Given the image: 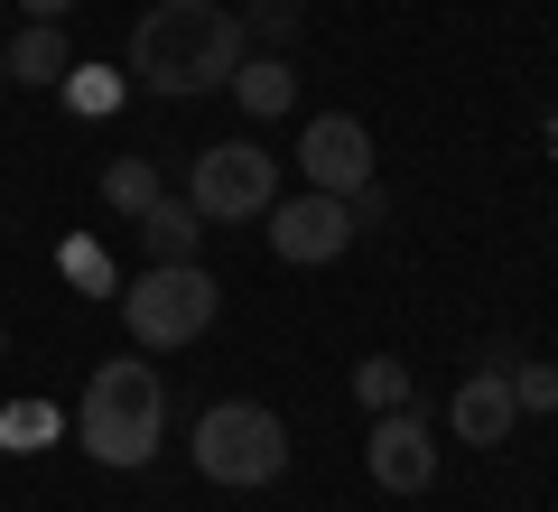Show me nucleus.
Masks as SVG:
<instances>
[{
  "label": "nucleus",
  "mask_w": 558,
  "mask_h": 512,
  "mask_svg": "<svg viewBox=\"0 0 558 512\" xmlns=\"http://www.w3.org/2000/svg\"><path fill=\"white\" fill-rule=\"evenodd\" d=\"M233 66H242V20L223 0H159V10L131 28V75L149 84V94H168V103L233 84Z\"/></svg>",
  "instance_id": "f257e3e1"
},
{
  "label": "nucleus",
  "mask_w": 558,
  "mask_h": 512,
  "mask_svg": "<svg viewBox=\"0 0 558 512\" xmlns=\"http://www.w3.org/2000/svg\"><path fill=\"white\" fill-rule=\"evenodd\" d=\"M159 438H168V392H159V373L140 355H112V364H94V392H84V448H94V466H149L159 456Z\"/></svg>",
  "instance_id": "f03ea898"
},
{
  "label": "nucleus",
  "mask_w": 558,
  "mask_h": 512,
  "mask_svg": "<svg viewBox=\"0 0 558 512\" xmlns=\"http://www.w3.org/2000/svg\"><path fill=\"white\" fill-rule=\"evenodd\" d=\"M223 289L205 261H149V271L121 289V326H131V345H149V355H178V345H196L205 326H215Z\"/></svg>",
  "instance_id": "7ed1b4c3"
},
{
  "label": "nucleus",
  "mask_w": 558,
  "mask_h": 512,
  "mask_svg": "<svg viewBox=\"0 0 558 512\" xmlns=\"http://www.w3.org/2000/svg\"><path fill=\"white\" fill-rule=\"evenodd\" d=\"M196 475L205 485H279L289 475V429H279V410H260V401H215V410L196 419Z\"/></svg>",
  "instance_id": "20e7f679"
},
{
  "label": "nucleus",
  "mask_w": 558,
  "mask_h": 512,
  "mask_svg": "<svg viewBox=\"0 0 558 512\" xmlns=\"http://www.w3.org/2000/svg\"><path fill=\"white\" fill-rule=\"evenodd\" d=\"M270 197H279V158L260 150V140H215V150H196L186 205H196L205 224H252V215H270Z\"/></svg>",
  "instance_id": "39448f33"
},
{
  "label": "nucleus",
  "mask_w": 558,
  "mask_h": 512,
  "mask_svg": "<svg viewBox=\"0 0 558 512\" xmlns=\"http://www.w3.org/2000/svg\"><path fill=\"white\" fill-rule=\"evenodd\" d=\"M270 252L279 261H299V271H317V261H344V242L363 234L354 224V205L344 197H326V187H307V197H270Z\"/></svg>",
  "instance_id": "423d86ee"
},
{
  "label": "nucleus",
  "mask_w": 558,
  "mask_h": 512,
  "mask_svg": "<svg viewBox=\"0 0 558 512\" xmlns=\"http://www.w3.org/2000/svg\"><path fill=\"white\" fill-rule=\"evenodd\" d=\"M299 168L326 197H354V187H373V131H363L354 112H317L299 131Z\"/></svg>",
  "instance_id": "0eeeda50"
},
{
  "label": "nucleus",
  "mask_w": 558,
  "mask_h": 512,
  "mask_svg": "<svg viewBox=\"0 0 558 512\" xmlns=\"http://www.w3.org/2000/svg\"><path fill=\"white\" fill-rule=\"evenodd\" d=\"M363 466H373L381 493H428V485H438V438L418 429L410 410H373V448H363Z\"/></svg>",
  "instance_id": "6e6552de"
},
{
  "label": "nucleus",
  "mask_w": 558,
  "mask_h": 512,
  "mask_svg": "<svg viewBox=\"0 0 558 512\" xmlns=\"http://www.w3.org/2000/svg\"><path fill=\"white\" fill-rule=\"evenodd\" d=\"M512 373H465L457 382V401H447V429L465 438V448H502L512 438Z\"/></svg>",
  "instance_id": "1a4fd4ad"
},
{
  "label": "nucleus",
  "mask_w": 558,
  "mask_h": 512,
  "mask_svg": "<svg viewBox=\"0 0 558 512\" xmlns=\"http://www.w3.org/2000/svg\"><path fill=\"white\" fill-rule=\"evenodd\" d=\"M0 57H10V75H20V84H65V75H75V47H65V20H28L20 38L0 47Z\"/></svg>",
  "instance_id": "9d476101"
},
{
  "label": "nucleus",
  "mask_w": 558,
  "mask_h": 512,
  "mask_svg": "<svg viewBox=\"0 0 558 512\" xmlns=\"http://www.w3.org/2000/svg\"><path fill=\"white\" fill-rule=\"evenodd\" d=\"M233 94L252 121H279V112H299V66L289 57H242L233 66Z\"/></svg>",
  "instance_id": "9b49d317"
},
{
  "label": "nucleus",
  "mask_w": 558,
  "mask_h": 512,
  "mask_svg": "<svg viewBox=\"0 0 558 512\" xmlns=\"http://www.w3.org/2000/svg\"><path fill=\"white\" fill-rule=\"evenodd\" d=\"M140 242H149V261H196V242H205V215L186 197H159L149 215H140Z\"/></svg>",
  "instance_id": "f8f14e48"
},
{
  "label": "nucleus",
  "mask_w": 558,
  "mask_h": 512,
  "mask_svg": "<svg viewBox=\"0 0 558 512\" xmlns=\"http://www.w3.org/2000/svg\"><path fill=\"white\" fill-rule=\"evenodd\" d=\"M159 197H168V178L149 168V158H112V168H102V205H112V215H131V224H140Z\"/></svg>",
  "instance_id": "ddd939ff"
},
{
  "label": "nucleus",
  "mask_w": 558,
  "mask_h": 512,
  "mask_svg": "<svg viewBox=\"0 0 558 512\" xmlns=\"http://www.w3.org/2000/svg\"><path fill=\"white\" fill-rule=\"evenodd\" d=\"M354 392H363V410H410V373H400L391 355L354 364Z\"/></svg>",
  "instance_id": "4468645a"
},
{
  "label": "nucleus",
  "mask_w": 558,
  "mask_h": 512,
  "mask_svg": "<svg viewBox=\"0 0 558 512\" xmlns=\"http://www.w3.org/2000/svg\"><path fill=\"white\" fill-rule=\"evenodd\" d=\"M512 410H558V364H512Z\"/></svg>",
  "instance_id": "2eb2a0df"
},
{
  "label": "nucleus",
  "mask_w": 558,
  "mask_h": 512,
  "mask_svg": "<svg viewBox=\"0 0 558 512\" xmlns=\"http://www.w3.org/2000/svg\"><path fill=\"white\" fill-rule=\"evenodd\" d=\"M65 94H75L84 112H112V75H102V66H75V75H65Z\"/></svg>",
  "instance_id": "dca6fc26"
},
{
  "label": "nucleus",
  "mask_w": 558,
  "mask_h": 512,
  "mask_svg": "<svg viewBox=\"0 0 558 512\" xmlns=\"http://www.w3.org/2000/svg\"><path fill=\"white\" fill-rule=\"evenodd\" d=\"M252 28L260 38H299V10H289V0H252Z\"/></svg>",
  "instance_id": "f3484780"
},
{
  "label": "nucleus",
  "mask_w": 558,
  "mask_h": 512,
  "mask_svg": "<svg viewBox=\"0 0 558 512\" xmlns=\"http://www.w3.org/2000/svg\"><path fill=\"white\" fill-rule=\"evenodd\" d=\"M65 271H75L84 289H102V279H112V271H102V252H94V242H75V252H65Z\"/></svg>",
  "instance_id": "a211bd4d"
},
{
  "label": "nucleus",
  "mask_w": 558,
  "mask_h": 512,
  "mask_svg": "<svg viewBox=\"0 0 558 512\" xmlns=\"http://www.w3.org/2000/svg\"><path fill=\"white\" fill-rule=\"evenodd\" d=\"M28 20H65V10H75V0H20Z\"/></svg>",
  "instance_id": "6ab92c4d"
},
{
  "label": "nucleus",
  "mask_w": 558,
  "mask_h": 512,
  "mask_svg": "<svg viewBox=\"0 0 558 512\" xmlns=\"http://www.w3.org/2000/svg\"><path fill=\"white\" fill-rule=\"evenodd\" d=\"M0 84H10V57H0Z\"/></svg>",
  "instance_id": "aec40b11"
},
{
  "label": "nucleus",
  "mask_w": 558,
  "mask_h": 512,
  "mask_svg": "<svg viewBox=\"0 0 558 512\" xmlns=\"http://www.w3.org/2000/svg\"><path fill=\"white\" fill-rule=\"evenodd\" d=\"M0 345H10V326H0Z\"/></svg>",
  "instance_id": "412c9836"
}]
</instances>
